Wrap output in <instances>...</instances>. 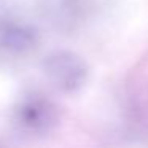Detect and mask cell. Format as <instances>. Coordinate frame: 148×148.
I'll return each instance as SVG.
<instances>
[{
	"label": "cell",
	"instance_id": "6da1fadb",
	"mask_svg": "<svg viewBox=\"0 0 148 148\" xmlns=\"http://www.w3.org/2000/svg\"><path fill=\"white\" fill-rule=\"evenodd\" d=\"M59 108L42 92H27L16 100L11 113L13 126L29 138H42L51 134L59 124Z\"/></svg>",
	"mask_w": 148,
	"mask_h": 148
},
{
	"label": "cell",
	"instance_id": "7a4b0ae2",
	"mask_svg": "<svg viewBox=\"0 0 148 148\" xmlns=\"http://www.w3.org/2000/svg\"><path fill=\"white\" fill-rule=\"evenodd\" d=\"M43 75L54 89L73 94L83 89L89 78V67L80 54L69 49H56L42 62Z\"/></svg>",
	"mask_w": 148,
	"mask_h": 148
},
{
	"label": "cell",
	"instance_id": "3957f363",
	"mask_svg": "<svg viewBox=\"0 0 148 148\" xmlns=\"http://www.w3.org/2000/svg\"><path fill=\"white\" fill-rule=\"evenodd\" d=\"M37 45V35L29 26L21 23H8L0 26V46L10 53L23 54Z\"/></svg>",
	"mask_w": 148,
	"mask_h": 148
}]
</instances>
